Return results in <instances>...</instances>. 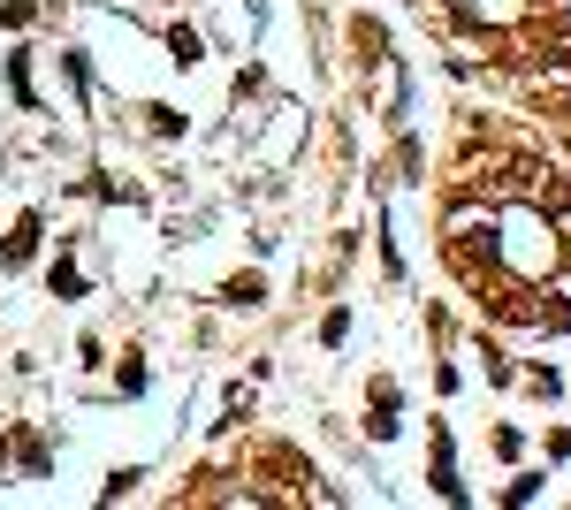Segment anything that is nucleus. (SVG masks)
I'll return each instance as SVG.
<instances>
[{
	"label": "nucleus",
	"instance_id": "1",
	"mask_svg": "<svg viewBox=\"0 0 571 510\" xmlns=\"http://www.w3.org/2000/svg\"><path fill=\"white\" fill-rule=\"evenodd\" d=\"M31 244H38V221H15V237H8V267L31 260Z\"/></svg>",
	"mask_w": 571,
	"mask_h": 510
},
{
	"label": "nucleus",
	"instance_id": "2",
	"mask_svg": "<svg viewBox=\"0 0 571 510\" xmlns=\"http://www.w3.org/2000/svg\"><path fill=\"white\" fill-rule=\"evenodd\" d=\"M229 305H260V274H237V282H229Z\"/></svg>",
	"mask_w": 571,
	"mask_h": 510
}]
</instances>
